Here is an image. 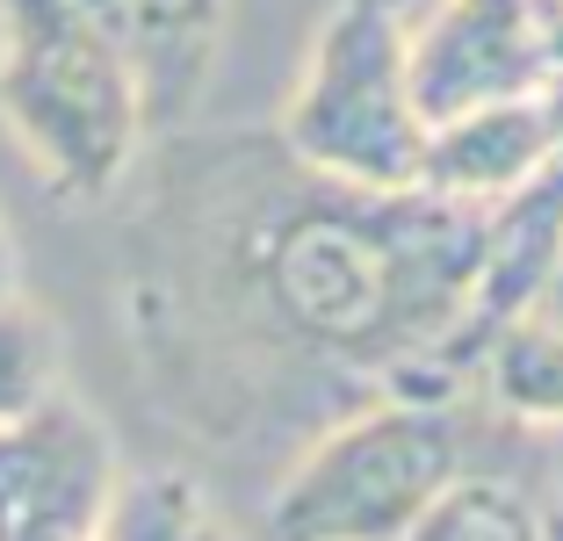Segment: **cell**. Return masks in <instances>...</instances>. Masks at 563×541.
<instances>
[{
    "label": "cell",
    "instance_id": "cell-5",
    "mask_svg": "<svg viewBox=\"0 0 563 541\" xmlns=\"http://www.w3.org/2000/svg\"><path fill=\"white\" fill-rule=\"evenodd\" d=\"M405 66L419 115L563 87V0H405Z\"/></svg>",
    "mask_w": 563,
    "mask_h": 541
},
{
    "label": "cell",
    "instance_id": "cell-12",
    "mask_svg": "<svg viewBox=\"0 0 563 541\" xmlns=\"http://www.w3.org/2000/svg\"><path fill=\"white\" fill-rule=\"evenodd\" d=\"M66 383V346H58V325L36 311L30 296L0 289V419L30 411L36 397H51Z\"/></svg>",
    "mask_w": 563,
    "mask_h": 541
},
{
    "label": "cell",
    "instance_id": "cell-4",
    "mask_svg": "<svg viewBox=\"0 0 563 541\" xmlns=\"http://www.w3.org/2000/svg\"><path fill=\"white\" fill-rule=\"evenodd\" d=\"M275 137L340 180L419 188L427 115L405 66V0H332L275 115Z\"/></svg>",
    "mask_w": 563,
    "mask_h": 541
},
{
    "label": "cell",
    "instance_id": "cell-7",
    "mask_svg": "<svg viewBox=\"0 0 563 541\" xmlns=\"http://www.w3.org/2000/svg\"><path fill=\"white\" fill-rule=\"evenodd\" d=\"M556 115H563V87L549 95H514V101H484L427 131V166L419 188L433 196H463V202H498L506 188L542 166V152L556 145Z\"/></svg>",
    "mask_w": 563,
    "mask_h": 541
},
{
    "label": "cell",
    "instance_id": "cell-10",
    "mask_svg": "<svg viewBox=\"0 0 563 541\" xmlns=\"http://www.w3.org/2000/svg\"><path fill=\"white\" fill-rule=\"evenodd\" d=\"M477 390L520 427H563V318H514L484 354Z\"/></svg>",
    "mask_w": 563,
    "mask_h": 541
},
{
    "label": "cell",
    "instance_id": "cell-9",
    "mask_svg": "<svg viewBox=\"0 0 563 541\" xmlns=\"http://www.w3.org/2000/svg\"><path fill=\"white\" fill-rule=\"evenodd\" d=\"M542 462L470 470L412 520L405 541H542Z\"/></svg>",
    "mask_w": 563,
    "mask_h": 541
},
{
    "label": "cell",
    "instance_id": "cell-6",
    "mask_svg": "<svg viewBox=\"0 0 563 541\" xmlns=\"http://www.w3.org/2000/svg\"><path fill=\"white\" fill-rule=\"evenodd\" d=\"M117 484V441L66 383L0 419V541H101Z\"/></svg>",
    "mask_w": 563,
    "mask_h": 541
},
{
    "label": "cell",
    "instance_id": "cell-15",
    "mask_svg": "<svg viewBox=\"0 0 563 541\" xmlns=\"http://www.w3.org/2000/svg\"><path fill=\"white\" fill-rule=\"evenodd\" d=\"M0 289H15V239H8V217H0Z\"/></svg>",
    "mask_w": 563,
    "mask_h": 541
},
{
    "label": "cell",
    "instance_id": "cell-13",
    "mask_svg": "<svg viewBox=\"0 0 563 541\" xmlns=\"http://www.w3.org/2000/svg\"><path fill=\"white\" fill-rule=\"evenodd\" d=\"M542 541H563V492H556V476L542 484Z\"/></svg>",
    "mask_w": 563,
    "mask_h": 541
},
{
    "label": "cell",
    "instance_id": "cell-2",
    "mask_svg": "<svg viewBox=\"0 0 563 541\" xmlns=\"http://www.w3.org/2000/svg\"><path fill=\"white\" fill-rule=\"evenodd\" d=\"M528 433L534 427L506 419L484 390H463V397L383 390L282 455V476L261 506V534L267 541H405L412 520L455 476L534 462Z\"/></svg>",
    "mask_w": 563,
    "mask_h": 541
},
{
    "label": "cell",
    "instance_id": "cell-3",
    "mask_svg": "<svg viewBox=\"0 0 563 541\" xmlns=\"http://www.w3.org/2000/svg\"><path fill=\"white\" fill-rule=\"evenodd\" d=\"M0 123L44 196L95 210L145 152V95L109 0H0Z\"/></svg>",
    "mask_w": 563,
    "mask_h": 541
},
{
    "label": "cell",
    "instance_id": "cell-8",
    "mask_svg": "<svg viewBox=\"0 0 563 541\" xmlns=\"http://www.w3.org/2000/svg\"><path fill=\"white\" fill-rule=\"evenodd\" d=\"M123 22V44H131L137 66V95H145V123H188L217 73V51H224V15L232 0H109Z\"/></svg>",
    "mask_w": 563,
    "mask_h": 541
},
{
    "label": "cell",
    "instance_id": "cell-1",
    "mask_svg": "<svg viewBox=\"0 0 563 541\" xmlns=\"http://www.w3.org/2000/svg\"><path fill=\"white\" fill-rule=\"evenodd\" d=\"M123 340L152 411L232 462L412 390L470 296L484 202L362 188L253 123H166L131 166Z\"/></svg>",
    "mask_w": 563,
    "mask_h": 541
},
{
    "label": "cell",
    "instance_id": "cell-11",
    "mask_svg": "<svg viewBox=\"0 0 563 541\" xmlns=\"http://www.w3.org/2000/svg\"><path fill=\"white\" fill-rule=\"evenodd\" d=\"M101 541H232V534L188 470H137L109 498Z\"/></svg>",
    "mask_w": 563,
    "mask_h": 541
},
{
    "label": "cell",
    "instance_id": "cell-14",
    "mask_svg": "<svg viewBox=\"0 0 563 541\" xmlns=\"http://www.w3.org/2000/svg\"><path fill=\"white\" fill-rule=\"evenodd\" d=\"M542 318H563V253H556V267H549V289H542V303H534Z\"/></svg>",
    "mask_w": 563,
    "mask_h": 541
}]
</instances>
